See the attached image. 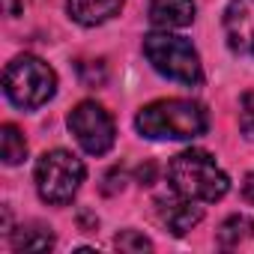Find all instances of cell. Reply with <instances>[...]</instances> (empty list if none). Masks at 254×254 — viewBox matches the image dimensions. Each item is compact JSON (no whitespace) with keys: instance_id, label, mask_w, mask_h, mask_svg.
<instances>
[{"instance_id":"cell-1","label":"cell","mask_w":254,"mask_h":254,"mask_svg":"<svg viewBox=\"0 0 254 254\" xmlns=\"http://www.w3.org/2000/svg\"><path fill=\"white\" fill-rule=\"evenodd\" d=\"M209 126L203 105L191 99H159L138 111L135 129L150 141H191Z\"/></svg>"},{"instance_id":"cell-2","label":"cell","mask_w":254,"mask_h":254,"mask_svg":"<svg viewBox=\"0 0 254 254\" xmlns=\"http://www.w3.org/2000/svg\"><path fill=\"white\" fill-rule=\"evenodd\" d=\"M171 189L197 203H215L227 194L230 180L206 150H186L168 168Z\"/></svg>"},{"instance_id":"cell-3","label":"cell","mask_w":254,"mask_h":254,"mask_svg":"<svg viewBox=\"0 0 254 254\" xmlns=\"http://www.w3.org/2000/svg\"><path fill=\"white\" fill-rule=\"evenodd\" d=\"M54 90H57L54 69L33 54L15 57L3 72V93L15 108L33 111V108L45 105L54 96Z\"/></svg>"},{"instance_id":"cell-4","label":"cell","mask_w":254,"mask_h":254,"mask_svg":"<svg viewBox=\"0 0 254 254\" xmlns=\"http://www.w3.org/2000/svg\"><path fill=\"white\" fill-rule=\"evenodd\" d=\"M144 54L153 63V69L177 84H189L197 87L203 81V69H200V57L191 48V42H186L183 36H171L165 33H150L144 36Z\"/></svg>"},{"instance_id":"cell-5","label":"cell","mask_w":254,"mask_h":254,"mask_svg":"<svg viewBox=\"0 0 254 254\" xmlns=\"http://www.w3.org/2000/svg\"><path fill=\"white\" fill-rule=\"evenodd\" d=\"M84 162L66 150H51L45 153L39 162H36V171H33V180H36V191L45 203H69L81 183H84Z\"/></svg>"},{"instance_id":"cell-6","label":"cell","mask_w":254,"mask_h":254,"mask_svg":"<svg viewBox=\"0 0 254 254\" xmlns=\"http://www.w3.org/2000/svg\"><path fill=\"white\" fill-rule=\"evenodd\" d=\"M69 129H72L75 141L81 144V150L90 153V156H105L114 147V138H117L111 114L96 102H81V105L72 108Z\"/></svg>"},{"instance_id":"cell-7","label":"cell","mask_w":254,"mask_h":254,"mask_svg":"<svg viewBox=\"0 0 254 254\" xmlns=\"http://www.w3.org/2000/svg\"><path fill=\"white\" fill-rule=\"evenodd\" d=\"M224 39L233 54L254 57V0H230L227 3Z\"/></svg>"},{"instance_id":"cell-8","label":"cell","mask_w":254,"mask_h":254,"mask_svg":"<svg viewBox=\"0 0 254 254\" xmlns=\"http://www.w3.org/2000/svg\"><path fill=\"white\" fill-rule=\"evenodd\" d=\"M159 215H162V221L168 224V230L174 236H186L203 218V209L197 206V200H189V197L177 194V200H159Z\"/></svg>"},{"instance_id":"cell-9","label":"cell","mask_w":254,"mask_h":254,"mask_svg":"<svg viewBox=\"0 0 254 254\" xmlns=\"http://www.w3.org/2000/svg\"><path fill=\"white\" fill-rule=\"evenodd\" d=\"M123 3L126 0H69L66 12L72 21H78L84 27H96V24H105L114 15H120Z\"/></svg>"},{"instance_id":"cell-10","label":"cell","mask_w":254,"mask_h":254,"mask_svg":"<svg viewBox=\"0 0 254 254\" xmlns=\"http://www.w3.org/2000/svg\"><path fill=\"white\" fill-rule=\"evenodd\" d=\"M150 21L156 27H189L194 21V0H150Z\"/></svg>"},{"instance_id":"cell-11","label":"cell","mask_w":254,"mask_h":254,"mask_svg":"<svg viewBox=\"0 0 254 254\" xmlns=\"http://www.w3.org/2000/svg\"><path fill=\"white\" fill-rule=\"evenodd\" d=\"M251 236H254V221L248 215H239V212L230 215V218H224L218 224V233H215V239H218L221 248H236V245L248 242Z\"/></svg>"},{"instance_id":"cell-12","label":"cell","mask_w":254,"mask_h":254,"mask_svg":"<svg viewBox=\"0 0 254 254\" xmlns=\"http://www.w3.org/2000/svg\"><path fill=\"white\" fill-rule=\"evenodd\" d=\"M12 245H15V251H48L54 245V236H51L48 227L30 224V227H18L15 230Z\"/></svg>"},{"instance_id":"cell-13","label":"cell","mask_w":254,"mask_h":254,"mask_svg":"<svg viewBox=\"0 0 254 254\" xmlns=\"http://www.w3.org/2000/svg\"><path fill=\"white\" fill-rule=\"evenodd\" d=\"M0 156H3L6 165H21L27 156V141L18 132V126H12V123H6L0 129Z\"/></svg>"},{"instance_id":"cell-14","label":"cell","mask_w":254,"mask_h":254,"mask_svg":"<svg viewBox=\"0 0 254 254\" xmlns=\"http://www.w3.org/2000/svg\"><path fill=\"white\" fill-rule=\"evenodd\" d=\"M239 129L248 141H254V90L245 93L239 102Z\"/></svg>"},{"instance_id":"cell-15","label":"cell","mask_w":254,"mask_h":254,"mask_svg":"<svg viewBox=\"0 0 254 254\" xmlns=\"http://www.w3.org/2000/svg\"><path fill=\"white\" fill-rule=\"evenodd\" d=\"M117 248H120V251H150L153 242H150L144 233H138V230H123V233L117 236Z\"/></svg>"},{"instance_id":"cell-16","label":"cell","mask_w":254,"mask_h":254,"mask_svg":"<svg viewBox=\"0 0 254 254\" xmlns=\"http://www.w3.org/2000/svg\"><path fill=\"white\" fill-rule=\"evenodd\" d=\"M3 6H6V12L15 18V15H21L24 12V6H27V0H3Z\"/></svg>"},{"instance_id":"cell-17","label":"cell","mask_w":254,"mask_h":254,"mask_svg":"<svg viewBox=\"0 0 254 254\" xmlns=\"http://www.w3.org/2000/svg\"><path fill=\"white\" fill-rule=\"evenodd\" d=\"M242 191H245V197H248V200L254 203V171H251V174L245 177V186H242Z\"/></svg>"}]
</instances>
